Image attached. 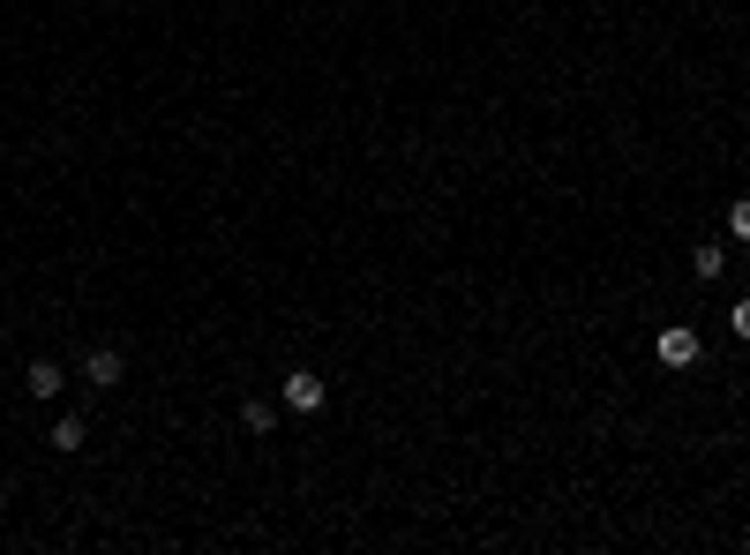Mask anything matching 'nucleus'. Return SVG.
<instances>
[{
    "instance_id": "f257e3e1",
    "label": "nucleus",
    "mask_w": 750,
    "mask_h": 555,
    "mask_svg": "<svg viewBox=\"0 0 750 555\" xmlns=\"http://www.w3.org/2000/svg\"><path fill=\"white\" fill-rule=\"evenodd\" d=\"M653 353H661V368H675V376H683V368H698V353H706V338H698L691 323H668L661 338H653Z\"/></svg>"
},
{
    "instance_id": "f03ea898",
    "label": "nucleus",
    "mask_w": 750,
    "mask_h": 555,
    "mask_svg": "<svg viewBox=\"0 0 750 555\" xmlns=\"http://www.w3.org/2000/svg\"><path fill=\"white\" fill-rule=\"evenodd\" d=\"M323 398H331V384H323L316 368H293L286 384H278V406H286V413H323Z\"/></svg>"
},
{
    "instance_id": "7ed1b4c3",
    "label": "nucleus",
    "mask_w": 750,
    "mask_h": 555,
    "mask_svg": "<svg viewBox=\"0 0 750 555\" xmlns=\"http://www.w3.org/2000/svg\"><path fill=\"white\" fill-rule=\"evenodd\" d=\"M121 376H128L121 345H90V353H84V384L90 390H121Z\"/></svg>"
},
{
    "instance_id": "20e7f679",
    "label": "nucleus",
    "mask_w": 750,
    "mask_h": 555,
    "mask_svg": "<svg viewBox=\"0 0 750 555\" xmlns=\"http://www.w3.org/2000/svg\"><path fill=\"white\" fill-rule=\"evenodd\" d=\"M23 390H31V398H60V390H68V368H60V360H31V368H23Z\"/></svg>"
},
{
    "instance_id": "39448f33",
    "label": "nucleus",
    "mask_w": 750,
    "mask_h": 555,
    "mask_svg": "<svg viewBox=\"0 0 750 555\" xmlns=\"http://www.w3.org/2000/svg\"><path fill=\"white\" fill-rule=\"evenodd\" d=\"M278 413H286V406H271V398H241V428H249V435H271Z\"/></svg>"
},
{
    "instance_id": "423d86ee",
    "label": "nucleus",
    "mask_w": 750,
    "mask_h": 555,
    "mask_svg": "<svg viewBox=\"0 0 750 555\" xmlns=\"http://www.w3.org/2000/svg\"><path fill=\"white\" fill-rule=\"evenodd\" d=\"M720 270H728V248H720V241H706V248H691V278H720Z\"/></svg>"
},
{
    "instance_id": "0eeeda50",
    "label": "nucleus",
    "mask_w": 750,
    "mask_h": 555,
    "mask_svg": "<svg viewBox=\"0 0 750 555\" xmlns=\"http://www.w3.org/2000/svg\"><path fill=\"white\" fill-rule=\"evenodd\" d=\"M90 435H84V421H76V413H68V421H53V451H84Z\"/></svg>"
},
{
    "instance_id": "6e6552de",
    "label": "nucleus",
    "mask_w": 750,
    "mask_h": 555,
    "mask_svg": "<svg viewBox=\"0 0 750 555\" xmlns=\"http://www.w3.org/2000/svg\"><path fill=\"white\" fill-rule=\"evenodd\" d=\"M728 233H736V241H750V196H743V203H728Z\"/></svg>"
},
{
    "instance_id": "1a4fd4ad",
    "label": "nucleus",
    "mask_w": 750,
    "mask_h": 555,
    "mask_svg": "<svg viewBox=\"0 0 750 555\" xmlns=\"http://www.w3.org/2000/svg\"><path fill=\"white\" fill-rule=\"evenodd\" d=\"M728 331H736V338L750 345V300H736V315H728Z\"/></svg>"
}]
</instances>
